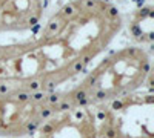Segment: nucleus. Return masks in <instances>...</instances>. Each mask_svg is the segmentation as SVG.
Wrapping results in <instances>:
<instances>
[{"label":"nucleus","mask_w":154,"mask_h":138,"mask_svg":"<svg viewBox=\"0 0 154 138\" xmlns=\"http://www.w3.org/2000/svg\"><path fill=\"white\" fill-rule=\"evenodd\" d=\"M60 28H62V22L60 20H51L49 22V25H48V29H46V34H45V39H51L52 35H56L59 31H60Z\"/></svg>","instance_id":"nucleus-1"},{"label":"nucleus","mask_w":154,"mask_h":138,"mask_svg":"<svg viewBox=\"0 0 154 138\" xmlns=\"http://www.w3.org/2000/svg\"><path fill=\"white\" fill-rule=\"evenodd\" d=\"M77 11H79L77 6L69 3V5H65V6L60 9V15L65 17V18H71V17H74V15L77 14Z\"/></svg>","instance_id":"nucleus-2"},{"label":"nucleus","mask_w":154,"mask_h":138,"mask_svg":"<svg viewBox=\"0 0 154 138\" xmlns=\"http://www.w3.org/2000/svg\"><path fill=\"white\" fill-rule=\"evenodd\" d=\"M130 31H131V34L136 37V39H139V40H145V34H143V31L140 29V26H139L137 23H133V25L130 26Z\"/></svg>","instance_id":"nucleus-3"},{"label":"nucleus","mask_w":154,"mask_h":138,"mask_svg":"<svg viewBox=\"0 0 154 138\" xmlns=\"http://www.w3.org/2000/svg\"><path fill=\"white\" fill-rule=\"evenodd\" d=\"M40 86H42V81H39V80H31V81L28 83V89H29L31 92L40 91Z\"/></svg>","instance_id":"nucleus-4"},{"label":"nucleus","mask_w":154,"mask_h":138,"mask_svg":"<svg viewBox=\"0 0 154 138\" xmlns=\"http://www.w3.org/2000/svg\"><path fill=\"white\" fill-rule=\"evenodd\" d=\"M15 98H17L19 103H26V101H29L31 95H29V92H19V94L15 95Z\"/></svg>","instance_id":"nucleus-5"},{"label":"nucleus","mask_w":154,"mask_h":138,"mask_svg":"<svg viewBox=\"0 0 154 138\" xmlns=\"http://www.w3.org/2000/svg\"><path fill=\"white\" fill-rule=\"evenodd\" d=\"M72 97H74V100H76V101H80V100L86 98L88 95H86V91H85V89H77L74 94H72Z\"/></svg>","instance_id":"nucleus-6"},{"label":"nucleus","mask_w":154,"mask_h":138,"mask_svg":"<svg viewBox=\"0 0 154 138\" xmlns=\"http://www.w3.org/2000/svg\"><path fill=\"white\" fill-rule=\"evenodd\" d=\"M46 100H48L49 104H56V106H57V104L60 103V95H59V94H54V92H52L51 95L46 97Z\"/></svg>","instance_id":"nucleus-7"},{"label":"nucleus","mask_w":154,"mask_h":138,"mask_svg":"<svg viewBox=\"0 0 154 138\" xmlns=\"http://www.w3.org/2000/svg\"><path fill=\"white\" fill-rule=\"evenodd\" d=\"M29 95H31L29 100H32V101H42L45 98V92L43 91H37V92H32V94H29Z\"/></svg>","instance_id":"nucleus-8"},{"label":"nucleus","mask_w":154,"mask_h":138,"mask_svg":"<svg viewBox=\"0 0 154 138\" xmlns=\"http://www.w3.org/2000/svg\"><path fill=\"white\" fill-rule=\"evenodd\" d=\"M51 115H52V109H51V107H43V109L40 110V117H42L43 120L49 118Z\"/></svg>","instance_id":"nucleus-9"},{"label":"nucleus","mask_w":154,"mask_h":138,"mask_svg":"<svg viewBox=\"0 0 154 138\" xmlns=\"http://www.w3.org/2000/svg\"><path fill=\"white\" fill-rule=\"evenodd\" d=\"M83 68H85V66L82 64V61H80V60H77V61H76L74 64H72V72H76V74H80Z\"/></svg>","instance_id":"nucleus-10"},{"label":"nucleus","mask_w":154,"mask_h":138,"mask_svg":"<svg viewBox=\"0 0 154 138\" xmlns=\"http://www.w3.org/2000/svg\"><path fill=\"white\" fill-rule=\"evenodd\" d=\"M117 137V131L114 127H108L105 131V138H116Z\"/></svg>","instance_id":"nucleus-11"},{"label":"nucleus","mask_w":154,"mask_h":138,"mask_svg":"<svg viewBox=\"0 0 154 138\" xmlns=\"http://www.w3.org/2000/svg\"><path fill=\"white\" fill-rule=\"evenodd\" d=\"M96 6H97L96 0H85V2H83V8L85 9H94Z\"/></svg>","instance_id":"nucleus-12"},{"label":"nucleus","mask_w":154,"mask_h":138,"mask_svg":"<svg viewBox=\"0 0 154 138\" xmlns=\"http://www.w3.org/2000/svg\"><path fill=\"white\" fill-rule=\"evenodd\" d=\"M42 132L46 134V135L52 134V132H54V126H52V124H43V126H42Z\"/></svg>","instance_id":"nucleus-13"},{"label":"nucleus","mask_w":154,"mask_h":138,"mask_svg":"<svg viewBox=\"0 0 154 138\" xmlns=\"http://www.w3.org/2000/svg\"><path fill=\"white\" fill-rule=\"evenodd\" d=\"M35 129H37V121H29L28 124H26V131H28V134H32Z\"/></svg>","instance_id":"nucleus-14"},{"label":"nucleus","mask_w":154,"mask_h":138,"mask_svg":"<svg viewBox=\"0 0 154 138\" xmlns=\"http://www.w3.org/2000/svg\"><path fill=\"white\" fill-rule=\"evenodd\" d=\"M108 15H110V17H117V15H119V9H117V6H110V8H108Z\"/></svg>","instance_id":"nucleus-15"},{"label":"nucleus","mask_w":154,"mask_h":138,"mask_svg":"<svg viewBox=\"0 0 154 138\" xmlns=\"http://www.w3.org/2000/svg\"><path fill=\"white\" fill-rule=\"evenodd\" d=\"M56 107H57L59 110H68V109H71V103H68V101H63V103H59Z\"/></svg>","instance_id":"nucleus-16"},{"label":"nucleus","mask_w":154,"mask_h":138,"mask_svg":"<svg viewBox=\"0 0 154 138\" xmlns=\"http://www.w3.org/2000/svg\"><path fill=\"white\" fill-rule=\"evenodd\" d=\"M122 107H123V101H120V100H116V101H113L111 109H114V110H120Z\"/></svg>","instance_id":"nucleus-17"},{"label":"nucleus","mask_w":154,"mask_h":138,"mask_svg":"<svg viewBox=\"0 0 154 138\" xmlns=\"http://www.w3.org/2000/svg\"><path fill=\"white\" fill-rule=\"evenodd\" d=\"M151 11H153V9H151L150 6H147V8H142V11L139 12V17H140V18H145V17H148V14H150Z\"/></svg>","instance_id":"nucleus-18"},{"label":"nucleus","mask_w":154,"mask_h":138,"mask_svg":"<svg viewBox=\"0 0 154 138\" xmlns=\"http://www.w3.org/2000/svg\"><path fill=\"white\" fill-rule=\"evenodd\" d=\"M56 86H57V83L51 80V81H48V83H46V86H45V89H46V91H49V92H52L54 89H56Z\"/></svg>","instance_id":"nucleus-19"},{"label":"nucleus","mask_w":154,"mask_h":138,"mask_svg":"<svg viewBox=\"0 0 154 138\" xmlns=\"http://www.w3.org/2000/svg\"><path fill=\"white\" fill-rule=\"evenodd\" d=\"M106 97H108V94L105 91H97L96 92V98L97 100H106Z\"/></svg>","instance_id":"nucleus-20"},{"label":"nucleus","mask_w":154,"mask_h":138,"mask_svg":"<svg viewBox=\"0 0 154 138\" xmlns=\"http://www.w3.org/2000/svg\"><path fill=\"white\" fill-rule=\"evenodd\" d=\"M91 60H93V55H91V54H88V55H85V57L80 58V61H82L83 66H86V64H88L89 61H91Z\"/></svg>","instance_id":"nucleus-21"},{"label":"nucleus","mask_w":154,"mask_h":138,"mask_svg":"<svg viewBox=\"0 0 154 138\" xmlns=\"http://www.w3.org/2000/svg\"><path fill=\"white\" fill-rule=\"evenodd\" d=\"M151 71V64H150V61H145L143 64H142V72H145V74H148Z\"/></svg>","instance_id":"nucleus-22"},{"label":"nucleus","mask_w":154,"mask_h":138,"mask_svg":"<svg viewBox=\"0 0 154 138\" xmlns=\"http://www.w3.org/2000/svg\"><path fill=\"white\" fill-rule=\"evenodd\" d=\"M89 103H91V100H89L88 97H86V98H83V100H80V101H77V104H79L80 107H82V106H88Z\"/></svg>","instance_id":"nucleus-23"},{"label":"nucleus","mask_w":154,"mask_h":138,"mask_svg":"<svg viewBox=\"0 0 154 138\" xmlns=\"http://www.w3.org/2000/svg\"><path fill=\"white\" fill-rule=\"evenodd\" d=\"M97 80H99V77H97V75H94V77H91V78H89V80H88V85H89V86H91V88H93V86H96V85H97Z\"/></svg>","instance_id":"nucleus-24"},{"label":"nucleus","mask_w":154,"mask_h":138,"mask_svg":"<svg viewBox=\"0 0 154 138\" xmlns=\"http://www.w3.org/2000/svg\"><path fill=\"white\" fill-rule=\"evenodd\" d=\"M8 91H9L8 85H5V83H0V94H6Z\"/></svg>","instance_id":"nucleus-25"},{"label":"nucleus","mask_w":154,"mask_h":138,"mask_svg":"<svg viewBox=\"0 0 154 138\" xmlns=\"http://www.w3.org/2000/svg\"><path fill=\"white\" fill-rule=\"evenodd\" d=\"M74 117L79 120V121H80V120H83L85 118V114L82 112V110H76V114H74Z\"/></svg>","instance_id":"nucleus-26"},{"label":"nucleus","mask_w":154,"mask_h":138,"mask_svg":"<svg viewBox=\"0 0 154 138\" xmlns=\"http://www.w3.org/2000/svg\"><path fill=\"white\" fill-rule=\"evenodd\" d=\"M28 23H29V25H37V23H39V17H37V15H34V17H29Z\"/></svg>","instance_id":"nucleus-27"},{"label":"nucleus","mask_w":154,"mask_h":138,"mask_svg":"<svg viewBox=\"0 0 154 138\" xmlns=\"http://www.w3.org/2000/svg\"><path fill=\"white\" fill-rule=\"evenodd\" d=\"M97 118H99V120H105V118H106V114L103 112V110H99V112H97Z\"/></svg>","instance_id":"nucleus-28"},{"label":"nucleus","mask_w":154,"mask_h":138,"mask_svg":"<svg viewBox=\"0 0 154 138\" xmlns=\"http://www.w3.org/2000/svg\"><path fill=\"white\" fill-rule=\"evenodd\" d=\"M147 37H145V39H148L150 42H154V32H148V34H145Z\"/></svg>","instance_id":"nucleus-29"},{"label":"nucleus","mask_w":154,"mask_h":138,"mask_svg":"<svg viewBox=\"0 0 154 138\" xmlns=\"http://www.w3.org/2000/svg\"><path fill=\"white\" fill-rule=\"evenodd\" d=\"M134 2H136V6L137 8H142L145 5V0H134Z\"/></svg>","instance_id":"nucleus-30"},{"label":"nucleus","mask_w":154,"mask_h":138,"mask_svg":"<svg viewBox=\"0 0 154 138\" xmlns=\"http://www.w3.org/2000/svg\"><path fill=\"white\" fill-rule=\"evenodd\" d=\"M6 74H8V69L3 68V66H0V75H6Z\"/></svg>","instance_id":"nucleus-31"},{"label":"nucleus","mask_w":154,"mask_h":138,"mask_svg":"<svg viewBox=\"0 0 154 138\" xmlns=\"http://www.w3.org/2000/svg\"><path fill=\"white\" fill-rule=\"evenodd\" d=\"M39 29H40V25H39V23H37V25H34V28H32V31H34V32H37Z\"/></svg>","instance_id":"nucleus-32"},{"label":"nucleus","mask_w":154,"mask_h":138,"mask_svg":"<svg viewBox=\"0 0 154 138\" xmlns=\"http://www.w3.org/2000/svg\"><path fill=\"white\" fill-rule=\"evenodd\" d=\"M128 54H130V55H134V54H136V49H134V48H130V49H128Z\"/></svg>","instance_id":"nucleus-33"},{"label":"nucleus","mask_w":154,"mask_h":138,"mask_svg":"<svg viewBox=\"0 0 154 138\" xmlns=\"http://www.w3.org/2000/svg\"><path fill=\"white\" fill-rule=\"evenodd\" d=\"M82 74H85V75H86V74H89V71H88V68H86V66L82 69Z\"/></svg>","instance_id":"nucleus-34"},{"label":"nucleus","mask_w":154,"mask_h":138,"mask_svg":"<svg viewBox=\"0 0 154 138\" xmlns=\"http://www.w3.org/2000/svg\"><path fill=\"white\" fill-rule=\"evenodd\" d=\"M0 55H2V48H0Z\"/></svg>","instance_id":"nucleus-35"},{"label":"nucleus","mask_w":154,"mask_h":138,"mask_svg":"<svg viewBox=\"0 0 154 138\" xmlns=\"http://www.w3.org/2000/svg\"><path fill=\"white\" fill-rule=\"evenodd\" d=\"M133 2H134V0H133Z\"/></svg>","instance_id":"nucleus-36"}]
</instances>
